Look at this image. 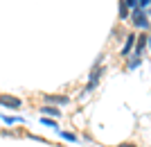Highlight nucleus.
Returning <instances> with one entry per match:
<instances>
[{
	"mask_svg": "<svg viewBox=\"0 0 151 147\" xmlns=\"http://www.w3.org/2000/svg\"><path fill=\"white\" fill-rule=\"evenodd\" d=\"M0 104L7 109H20V100L14 95H7V93H0Z\"/></svg>",
	"mask_w": 151,
	"mask_h": 147,
	"instance_id": "obj_1",
	"label": "nucleus"
},
{
	"mask_svg": "<svg viewBox=\"0 0 151 147\" xmlns=\"http://www.w3.org/2000/svg\"><path fill=\"white\" fill-rule=\"evenodd\" d=\"M133 23H135L138 27H147V25H149V20H147V14L138 9V12L133 14Z\"/></svg>",
	"mask_w": 151,
	"mask_h": 147,
	"instance_id": "obj_2",
	"label": "nucleus"
},
{
	"mask_svg": "<svg viewBox=\"0 0 151 147\" xmlns=\"http://www.w3.org/2000/svg\"><path fill=\"white\" fill-rule=\"evenodd\" d=\"M45 102H50V104H68V97L65 95H45Z\"/></svg>",
	"mask_w": 151,
	"mask_h": 147,
	"instance_id": "obj_3",
	"label": "nucleus"
},
{
	"mask_svg": "<svg viewBox=\"0 0 151 147\" xmlns=\"http://www.w3.org/2000/svg\"><path fill=\"white\" fill-rule=\"evenodd\" d=\"M41 113H45V115H54V118H59V115H61V111H59V109H54V106H43V109H41Z\"/></svg>",
	"mask_w": 151,
	"mask_h": 147,
	"instance_id": "obj_4",
	"label": "nucleus"
},
{
	"mask_svg": "<svg viewBox=\"0 0 151 147\" xmlns=\"http://www.w3.org/2000/svg\"><path fill=\"white\" fill-rule=\"evenodd\" d=\"M147 34H142V36L138 38V50H135V54H142V50H145V45H147Z\"/></svg>",
	"mask_w": 151,
	"mask_h": 147,
	"instance_id": "obj_5",
	"label": "nucleus"
},
{
	"mask_svg": "<svg viewBox=\"0 0 151 147\" xmlns=\"http://www.w3.org/2000/svg\"><path fill=\"white\" fill-rule=\"evenodd\" d=\"M133 41H135V36H126V45H124V54L129 50H131V45H133Z\"/></svg>",
	"mask_w": 151,
	"mask_h": 147,
	"instance_id": "obj_6",
	"label": "nucleus"
},
{
	"mask_svg": "<svg viewBox=\"0 0 151 147\" xmlns=\"http://www.w3.org/2000/svg\"><path fill=\"white\" fill-rule=\"evenodd\" d=\"M126 14H129V12H126V7L122 5V9H120V16H122V18H126Z\"/></svg>",
	"mask_w": 151,
	"mask_h": 147,
	"instance_id": "obj_7",
	"label": "nucleus"
},
{
	"mask_svg": "<svg viewBox=\"0 0 151 147\" xmlns=\"http://www.w3.org/2000/svg\"><path fill=\"white\" fill-rule=\"evenodd\" d=\"M124 7H135V0H126V5Z\"/></svg>",
	"mask_w": 151,
	"mask_h": 147,
	"instance_id": "obj_8",
	"label": "nucleus"
},
{
	"mask_svg": "<svg viewBox=\"0 0 151 147\" xmlns=\"http://www.w3.org/2000/svg\"><path fill=\"white\" fill-rule=\"evenodd\" d=\"M140 5H142V7H147V5H149V0H140Z\"/></svg>",
	"mask_w": 151,
	"mask_h": 147,
	"instance_id": "obj_9",
	"label": "nucleus"
},
{
	"mask_svg": "<svg viewBox=\"0 0 151 147\" xmlns=\"http://www.w3.org/2000/svg\"><path fill=\"white\" fill-rule=\"evenodd\" d=\"M120 147H135V145H129V143H126V145H120Z\"/></svg>",
	"mask_w": 151,
	"mask_h": 147,
	"instance_id": "obj_10",
	"label": "nucleus"
}]
</instances>
